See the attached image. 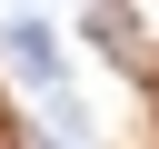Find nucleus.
I'll return each instance as SVG.
<instances>
[{
    "mask_svg": "<svg viewBox=\"0 0 159 149\" xmlns=\"http://www.w3.org/2000/svg\"><path fill=\"white\" fill-rule=\"evenodd\" d=\"M0 50H10L30 79H60V40H50V20H0Z\"/></svg>",
    "mask_w": 159,
    "mask_h": 149,
    "instance_id": "f257e3e1",
    "label": "nucleus"
}]
</instances>
